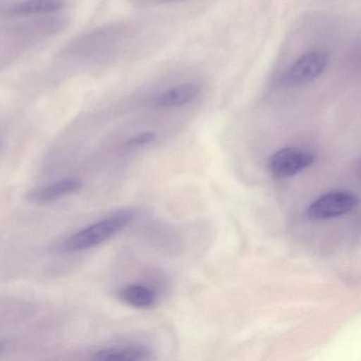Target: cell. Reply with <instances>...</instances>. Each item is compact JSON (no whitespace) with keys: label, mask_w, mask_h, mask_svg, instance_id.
I'll return each mask as SVG.
<instances>
[{"label":"cell","mask_w":361,"mask_h":361,"mask_svg":"<svg viewBox=\"0 0 361 361\" xmlns=\"http://www.w3.org/2000/svg\"><path fill=\"white\" fill-rule=\"evenodd\" d=\"M310 152L298 147H286L276 152L268 160V169L274 178L282 179L297 175L314 164Z\"/></svg>","instance_id":"277c9868"},{"label":"cell","mask_w":361,"mask_h":361,"mask_svg":"<svg viewBox=\"0 0 361 361\" xmlns=\"http://www.w3.org/2000/svg\"><path fill=\"white\" fill-rule=\"evenodd\" d=\"M134 219L132 210H121L111 216L73 234L64 243L67 251H82L94 248L113 238Z\"/></svg>","instance_id":"6da1fadb"},{"label":"cell","mask_w":361,"mask_h":361,"mask_svg":"<svg viewBox=\"0 0 361 361\" xmlns=\"http://www.w3.org/2000/svg\"><path fill=\"white\" fill-rule=\"evenodd\" d=\"M120 297L128 305L136 308H151L157 301V295L151 287L145 285H130L124 287Z\"/></svg>","instance_id":"9c48e42d"},{"label":"cell","mask_w":361,"mask_h":361,"mask_svg":"<svg viewBox=\"0 0 361 361\" xmlns=\"http://www.w3.org/2000/svg\"><path fill=\"white\" fill-rule=\"evenodd\" d=\"M98 360H147L152 359V352L143 346H116L99 350L94 356Z\"/></svg>","instance_id":"52a82bcc"},{"label":"cell","mask_w":361,"mask_h":361,"mask_svg":"<svg viewBox=\"0 0 361 361\" xmlns=\"http://www.w3.org/2000/svg\"><path fill=\"white\" fill-rule=\"evenodd\" d=\"M359 198L350 191H333L317 198L307 208L312 221H325L352 212L358 206Z\"/></svg>","instance_id":"7a4b0ae2"},{"label":"cell","mask_w":361,"mask_h":361,"mask_svg":"<svg viewBox=\"0 0 361 361\" xmlns=\"http://www.w3.org/2000/svg\"><path fill=\"white\" fill-rule=\"evenodd\" d=\"M329 56L321 50L308 51L295 60L282 78L286 86H302L312 83L324 73Z\"/></svg>","instance_id":"3957f363"},{"label":"cell","mask_w":361,"mask_h":361,"mask_svg":"<svg viewBox=\"0 0 361 361\" xmlns=\"http://www.w3.org/2000/svg\"><path fill=\"white\" fill-rule=\"evenodd\" d=\"M66 5L65 0H23L11 9L14 16H37L60 11Z\"/></svg>","instance_id":"ba28073f"},{"label":"cell","mask_w":361,"mask_h":361,"mask_svg":"<svg viewBox=\"0 0 361 361\" xmlns=\"http://www.w3.org/2000/svg\"><path fill=\"white\" fill-rule=\"evenodd\" d=\"M156 135L154 133H143V134L137 135L128 140V145L130 147H143V145H149L155 140Z\"/></svg>","instance_id":"30bf717a"},{"label":"cell","mask_w":361,"mask_h":361,"mask_svg":"<svg viewBox=\"0 0 361 361\" xmlns=\"http://www.w3.org/2000/svg\"><path fill=\"white\" fill-rule=\"evenodd\" d=\"M200 94V86L196 83H183L160 92L155 104L164 109L185 106L193 102Z\"/></svg>","instance_id":"5b68a950"},{"label":"cell","mask_w":361,"mask_h":361,"mask_svg":"<svg viewBox=\"0 0 361 361\" xmlns=\"http://www.w3.org/2000/svg\"><path fill=\"white\" fill-rule=\"evenodd\" d=\"M3 348H4V344L0 343V352H1V350H3Z\"/></svg>","instance_id":"8fae6325"},{"label":"cell","mask_w":361,"mask_h":361,"mask_svg":"<svg viewBox=\"0 0 361 361\" xmlns=\"http://www.w3.org/2000/svg\"><path fill=\"white\" fill-rule=\"evenodd\" d=\"M82 187H83V183L79 179H63L58 183L30 192L28 198L32 202L46 204V202H56L60 198L77 193L82 189Z\"/></svg>","instance_id":"8992f818"}]
</instances>
